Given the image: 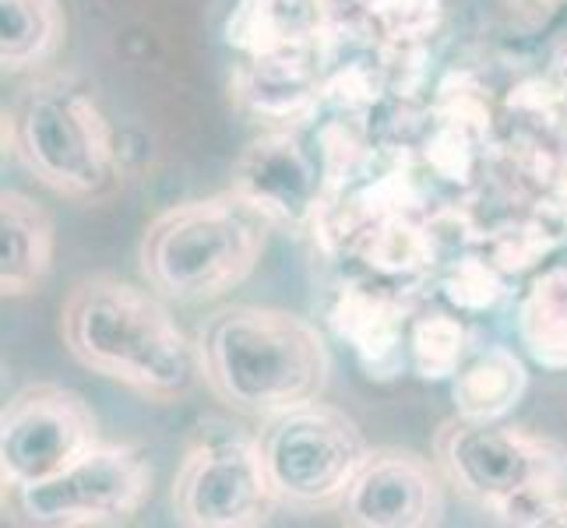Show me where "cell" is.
I'll return each mask as SVG.
<instances>
[{
    "label": "cell",
    "instance_id": "5",
    "mask_svg": "<svg viewBox=\"0 0 567 528\" xmlns=\"http://www.w3.org/2000/svg\"><path fill=\"white\" fill-rule=\"evenodd\" d=\"M8 134L14 159L68 201H103L124 176L106 113L74 77H35L18 95Z\"/></svg>",
    "mask_w": 567,
    "mask_h": 528
},
{
    "label": "cell",
    "instance_id": "13",
    "mask_svg": "<svg viewBox=\"0 0 567 528\" xmlns=\"http://www.w3.org/2000/svg\"><path fill=\"white\" fill-rule=\"evenodd\" d=\"M233 103L271 127H300L324 110L321 46L240 56L229 77Z\"/></svg>",
    "mask_w": 567,
    "mask_h": 528
},
{
    "label": "cell",
    "instance_id": "11",
    "mask_svg": "<svg viewBox=\"0 0 567 528\" xmlns=\"http://www.w3.org/2000/svg\"><path fill=\"white\" fill-rule=\"evenodd\" d=\"M444 483L437 462L405 447H370L339 511L357 528H430L447 511Z\"/></svg>",
    "mask_w": 567,
    "mask_h": 528
},
{
    "label": "cell",
    "instance_id": "12",
    "mask_svg": "<svg viewBox=\"0 0 567 528\" xmlns=\"http://www.w3.org/2000/svg\"><path fill=\"white\" fill-rule=\"evenodd\" d=\"M416 303L339 271L324 297V324L349 345L370 381H395L409 366V318Z\"/></svg>",
    "mask_w": 567,
    "mask_h": 528
},
{
    "label": "cell",
    "instance_id": "16",
    "mask_svg": "<svg viewBox=\"0 0 567 528\" xmlns=\"http://www.w3.org/2000/svg\"><path fill=\"white\" fill-rule=\"evenodd\" d=\"M529 391V366L512 345H476L452 377L455 416L473 423H501Z\"/></svg>",
    "mask_w": 567,
    "mask_h": 528
},
{
    "label": "cell",
    "instance_id": "24",
    "mask_svg": "<svg viewBox=\"0 0 567 528\" xmlns=\"http://www.w3.org/2000/svg\"><path fill=\"white\" fill-rule=\"evenodd\" d=\"M546 528H567V497L557 500V507H554L550 521H546Z\"/></svg>",
    "mask_w": 567,
    "mask_h": 528
},
{
    "label": "cell",
    "instance_id": "10",
    "mask_svg": "<svg viewBox=\"0 0 567 528\" xmlns=\"http://www.w3.org/2000/svg\"><path fill=\"white\" fill-rule=\"evenodd\" d=\"M229 190L261 211L271 229L286 232H315L328 205L324 163L303 145L297 127H271L247 142L233 163Z\"/></svg>",
    "mask_w": 567,
    "mask_h": 528
},
{
    "label": "cell",
    "instance_id": "21",
    "mask_svg": "<svg viewBox=\"0 0 567 528\" xmlns=\"http://www.w3.org/2000/svg\"><path fill=\"white\" fill-rule=\"evenodd\" d=\"M564 0H507V8L522 11V14H533V18H550Z\"/></svg>",
    "mask_w": 567,
    "mask_h": 528
},
{
    "label": "cell",
    "instance_id": "1",
    "mask_svg": "<svg viewBox=\"0 0 567 528\" xmlns=\"http://www.w3.org/2000/svg\"><path fill=\"white\" fill-rule=\"evenodd\" d=\"M152 286L116 276H85L61 307V335L71 356L92 374L138 391L155 402L184 398L202 377L198 342Z\"/></svg>",
    "mask_w": 567,
    "mask_h": 528
},
{
    "label": "cell",
    "instance_id": "14",
    "mask_svg": "<svg viewBox=\"0 0 567 528\" xmlns=\"http://www.w3.org/2000/svg\"><path fill=\"white\" fill-rule=\"evenodd\" d=\"M331 29V0H237L226 43L240 56L321 46Z\"/></svg>",
    "mask_w": 567,
    "mask_h": 528
},
{
    "label": "cell",
    "instance_id": "3",
    "mask_svg": "<svg viewBox=\"0 0 567 528\" xmlns=\"http://www.w3.org/2000/svg\"><path fill=\"white\" fill-rule=\"evenodd\" d=\"M434 462L462 500L515 528H546L567 490V447L504 420H444L434 434Z\"/></svg>",
    "mask_w": 567,
    "mask_h": 528
},
{
    "label": "cell",
    "instance_id": "19",
    "mask_svg": "<svg viewBox=\"0 0 567 528\" xmlns=\"http://www.w3.org/2000/svg\"><path fill=\"white\" fill-rule=\"evenodd\" d=\"M409 370L420 381H452L476 349L473 328L452 307H423L409 318Z\"/></svg>",
    "mask_w": 567,
    "mask_h": 528
},
{
    "label": "cell",
    "instance_id": "7",
    "mask_svg": "<svg viewBox=\"0 0 567 528\" xmlns=\"http://www.w3.org/2000/svg\"><path fill=\"white\" fill-rule=\"evenodd\" d=\"M279 507L271 490L258 434L198 429L173 476V515L187 528H254Z\"/></svg>",
    "mask_w": 567,
    "mask_h": 528
},
{
    "label": "cell",
    "instance_id": "4",
    "mask_svg": "<svg viewBox=\"0 0 567 528\" xmlns=\"http://www.w3.org/2000/svg\"><path fill=\"white\" fill-rule=\"evenodd\" d=\"M268 229L265 215L233 190L173 205L145 226L142 276L169 303L219 300L254 276Z\"/></svg>",
    "mask_w": 567,
    "mask_h": 528
},
{
    "label": "cell",
    "instance_id": "18",
    "mask_svg": "<svg viewBox=\"0 0 567 528\" xmlns=\"http://www.w3.org/2000/svg\"><path fill=\"white\" fill-rule=\"evenodd\" d=\"M61 0H0V61L8 74L47 68L64 46Z\"/></svg>",
    "mask_w": 567,
    "mask_h": 528
},
{
    "label": "cell",
    "instance_id": "20",
    "mask_svg": "<svg viewBox=\"0 0 567 528\" xmlns=\"http://www.w3.org/2000/svg\"><path fill=\"white\" fill-rule=\"evenodd\" d=\"M507 271H501L486 253L473 244V247H462L455 253H447L437 268V279L434 289L437 297L458 310L465 318H483V314H494V310L507 300Z\"/></svg>",
    "mask_w": 567,
    "mask_h": 528
},
{
    "label": "cell",
    "instance_id": "9",
    "mask_svg": "<svg viewBox=\"0 0 567 528\" xmlns=\"http://www.w3.org/2000/svg\"><path fill=\"white\" fill-rule=\"evenodd\" d=\"M100 444L89 402L64 384L22 387L0 416V483L4 490L43 483Z\"/></svg>",
    "mask_w": 567,
    "mask_h": 528
},
{
    "label": "cell",
    "instance_id": "23",
    "mask_svg": "<svg viewBox=\"0 0 567 528\" xmlns=\"http://www.w3.org/2000/svg\"><path fill=\"white\" fill-rule=\"evenodd\" d=\"M550 211L557 215V222H560L564 237H567V176H564V180H560V187H557V194H554V201H550Z\"/></svg>",
    "mask_w": 567,
    "mask_h": 528
},
{
    "label": "cell",
    "instance_id": "6",
    "mask_svg": "<svg viewBox=\"0 0 567 528\" xmlns=\"http://www.w3.org/2000/svg\"><path fill=\"white\" fill-rule=\"evenodd\" d=\"M258 447L279 504L297 511L339 507L370 455L357 420L321 398L261 420Z\"/></svg>",
    "mask_w": 567,
    "mask_h": 528
},
{
    "label": "cell",
    "instance_id": "2",
    "mask_svg": "<svg viewBox=\"0 0 567 528\" xmlns=\"http://www.w3.org/2000/svg\"><path fill=\"white\" fill-rule=\"evenodd\" d=\"M198 356L205 387L250 420L315 402L331 381L321 328L282 307H223L198 331Z\"/></svg>",
    "mask_w": 567,
    "mask_h": 528
},
{
    "label": "cell",
    "instance_id": "22",
    "mask_svg": "<svg viewBox=\"0 0 567 528\" xmlns=\"http://www.w3.org/2000/svg\"><path fill=\"white\" fill-rule=\"evenodd\" d=\"M550 82H554V89H557V95H560V103H564V110H567V46L557 50V56H554V64H550Z\"/></svg>",
    "mask_w": 567,
    "mask_h": 528
},
{
    "label": "cell",
    "instance_id": "17",
    "mask_svg": "<svg viewBox=\"0 0 567 528\" xmlns=\"http://www.w3.org/2000/svg\"><path fill=\"white\" fill-rule=\"evenodd\" d=\"M515 331L536 366L567 374V261L533 271L515 303Z\"/></svg>",
    "mask_w": 567,
    "mask_h": 528
},
{
    "label": "cell",
    "instance_id": "15",
    "mask_svg": "<svg viewBox=\"0 0 567 528\" xmlns=\"http://www.w3.org/2000/svg\"><path fill=\"white\" fill-rule=\"evenodd\" d=\"M56 229L50 211L22 190L0 198V286L4 297H25L50 276Z\"/></svg>",
    "mask_w": 567,
    "mask_h": 528
},
{
    "label": "cell",
    "instance_id": "8",
    "mask_svg": "<svg viewBox=\"0 0 567 528\" xmlns=\"http://www.w3.org/2000/svg\"><path fill=\"white\" fill-rule=\"evenodd\" d=\"M148 494L152 468L142 447L100 441L64 473L11 490V504L32 525L89 528L131 521L145 507Z\"/></svg>",
    "mask_w": 567,
    "mask_h": 528
}]
</instances>
